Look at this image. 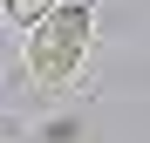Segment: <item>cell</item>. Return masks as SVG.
Listing matches in <instances>:
<instances>
[{
  "mask_svg": "<svg viewBox=\"0 0 150 143\" xmlns=\"http://www.w3.org/2000/svg\"><path fill=\"white\" fill-rule=\"evenodd\" d=\"M96 41V7L89 0H55L41 20H28V75L62 89L82 75V55Z\"/></svg>",
  "mask_w": 150,
  "mask_h": 143,
  "instance_id": "6da1fadb",
  "label": "cell"
},
{
  "mask_svg": "<svg viewBox=\"0 0 150 143\" xmlns=\"http://www.w3.org/2000/svg\"><path fill=\"white\" fill-rule=\"evenodd\" d=\"M0 7H7V20H21V27H28V20H41L55 0H0Z\"/></svg>",
  "mask_w": 150,
  "mask_h": 143,
  "instance_id": "7a4b0ae2",
  "label": "cell"
}]
</instances>
